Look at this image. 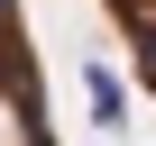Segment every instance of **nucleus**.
I'll return each mask as SVG.
<instances>
[{
  "label": "nucleus",
  "mask_w": 156,
  "mask_h": 146,
  "mask_svg": "<svg viewBox=\"0 0 156 146\" xmlns=\"http://www.w3.org/2000/svg\"><path fill=\"white\" fill-rule=\"evenodd\" d=\"M83 101H92V128H101V137L129 119V82H119V73H101V64H83Z\"/></svg>",
  "instance_id": "1"
}]
</instances>
